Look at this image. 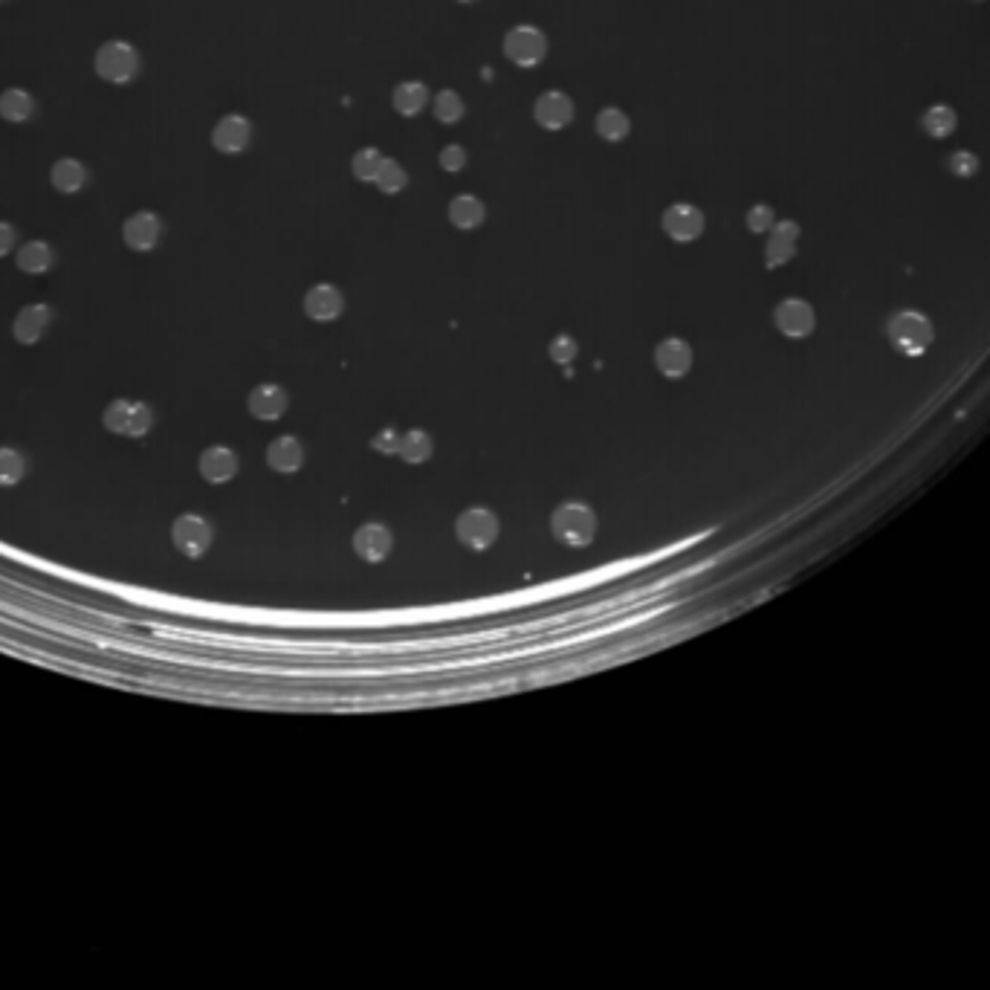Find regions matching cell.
Returning a JSON list of instances; mask_svg holds the SVG:
<instances>
[{
    "label": "cell",
    "instance_id": "1",
    "mask_svg": "<svg viewBox=\"0 0 990 990\" xmlns=\"http://www.w3.org/2000/svg\"><path fill=\"white\" fill-rule=\"evenodd\" d=\"M550 530L559 542L571 545V548H585L594 542V533H597V516L588 504H579V501H568V504H559L553 510V519H550Z\"/></svg>",
    "mask_w": 990,
    "mask_h": 990
},
{
    "label": "cell",
    "instance_id": "2",
    "mask_svg": "<svg viewBox=\"0 0 990 990\" xmlns=\"http://www.w3.org/2000/svg\"><path fill=\"white\" fill-rule=\"evenodd\" d=\"M93 70L102 82L128 84L139 73V55L128 41H108L96 50Z\"/></svg>",
    "mask_w": 990,
    "mask_h": 990
},
{
    "label": "cell",
    "instance_id": "3",
    "mask_svg": "<svg viewBox=\"0 0 990 990\" xmlns=\"http://www.w3.org/2000/svg\"><path fill=\"white\" fill-rule=\"evenodd\" d=\"M105 429L122 438H145L154 426V412L137 400H113L102 414Z\"/></svg>",
    "mask_w": 990,
    "mask_h": 990
},
{
    "label": "cell",
    "instance_id": "4",
    "mask_svg": "<svg viewBox=\"0 0 990 990\" xmlns=\"http://www.w3.org/2000/svg\"><path fill=\"white\" fill-rule=\"evenodd\" d=\"M504 55L516 67H536L548 55V38L545 32L530 24H519L504 35Z\"/></svg>",
    "mask_w": 990,
    "mask_h": 990
},
{
    "label": "cell",
    "instance_id": "5",
    "mask_svg": "<svg viewBox=\"0 0 990 990\" xmlns=\"http://www.w3.org/2000/svg\"><path fill=\"white\" fill-rule=\"evenodd\" d=\"M212 539H215L212 524L206 522L203 516L186 513V516L174 519V524H171V542H174V548L180 550L183 556H189V559H200L206 550L212 548Z\"/></svg>",
    "mask_w": 990,
    "mask_h": 990
},
{
    "label": "cell",
    "instance_id": "6",
    "mask_svg": "<svg viewBox=\"0 0 990 990\" xmlns=\"http://www.w3.org/2000/svg\"><path fill=\"white\" fill-rule=\"evenodd\" d=\"M889 336H892V342H895V348H898L901 354L918 357V354L930 345L933 328H930V322H927L921 313H909L907 310V313H898V316L892 319Z\"/></svg>",
    "mask_w": 990,
    "mask_h": 990
},
{
    "label": "cell",
    "instance_id": "7",
    "mask_svg": "<svg viewBox=\"0 0 990 990\" xmlns=\"http://www.w3.org/2000/svg\"><path fill=\"white\" fill-rule=\"evenodd\" d=\"M458 539L472 550H487L498 539V519L484 507H469L455 522Z\"/></svg>",
    "mask_w": 990,
    "mask_h": 990
},
{
    "label": "cell",
    "instance_id": "8",
    "mask_svg": "<svg viewBox=\"0 0 990 990\" xmlns=\"http://www.w3.org/2000/svg\"><path fill=\"white\" fill-rule=\"evenodd\" d=\"M663 232L678 241V244H689L695 238H701L707 220H704V212L692 203H672L666 212H663V220H660Z\"/></svg>",
    "mask_w": 990,
    "mask_h": 990
},
{
    "label": "cell",
    "instance_id": "9",
    "mask_svg": "<svg viewBox=\"0 0 990 990\" xmlns=\"http://www.w3.org/2000/svg\"><path fill=\"white\" fill-rule=\"evenodd\" d=\"M533 119L545 128V131H562L574 122V102L568 93L562 90H548L536 99L533 105Z\"/></svg>",
    "mask_w": 990,
    "mask_h": 990
},
{
    "label": "cell",
    "instance_id": "10",
    "mask_svg": "<svg viewBox=\"0 0 990 990\" xmlns=\"http://www.w3.org/2000/svg\"><path fill=\"white\" fill-rule=\"evenodd\" d=\"M160 238H163V223L154 212H137L122 226V241L134 252H151L160 244Z\"/></svg>",
    "mask_w": 990,
    "mask_h": 990
},
{
    "label": "cell",
    "instance_id": "11",
    "mask_svg": "<svg viewBox=\"0 0 990 990\" xmlns=\"http://www.w3.org/2000/svg\"><path fill=\"white\" fill-rule=\"evenodd\" d=\"M249 142H252V125L241 113L223 116L212 131V145L220 154H241V151H247Z\"/></svg>",
    "mask_w": 990,
    "mask_h": 990
},
{
    "label": "cell",
    "instance_id": "12",
    "mask_svg": "<svg viewBox=\"0 0 990 990\" xmlns=\"http://www.w3.org/2000/svg\"><path fill=\"white\" fill-rule=\"evenodd\" d=\"M655 365H658V371L666 380L687 377L689 368H692V348H689V342L678 339V336L663 339L658 348H655Z\"/></svg>",
    "mask_w": 990,
    "mask_h": 990
},
{
    "label": "cell",
    "instance_id": "13",
    "mask_svg": "<svg viewBox=\"0 0 990 990\" xmlns=\"http://www.w3.org/2000/svg\"><path fill=\"white\" fill-rule=\"evenodd\" d=\"M391 548H394V536H391V530L385 524L368 522L354 533V550H357L365 562H371V565L388 559Z\"/></svg>",
    "mask_w": 990,
    "mask_h": 990
},
{
    "label": "cell",
    "instance_id": "14",
    "mask_svg": "<svg viewBox=\"0 0 990 990\" xmlns=\"http://www.w3.org/2000/svg\"><path fill=\"white\" fill-rule=\"evenodd\" d=\"M342 310H345V299H342L339 287H333V284H316L304 296V313L316 322H333L342 316Z\"/></svg>",
    "mask_w": 990,
    "mask_h": 990
},
{
    "label": "cell",
    "instance_id": "15",
    "mask_svg": "<svg viewBox=\"0 0 990 990\" xmlns=\"http://www.w3.org/2000/svg\"><path fill=\"white\" fill-rule=\"evenodd\" d=\"M247 406H249V414H252L255 420H278L281 414L287 412L290 397H287V391H284L281 385L264 383V385H255V388L249 391Z\"/></svg>",
    "mask_w": 990,
    "mask_h": 990
},
{
    "label": "cell",
    "instance_id": "16",
    "mask_svg": "<svg viewBox=\"0 0 990 990\" xmlns=\"http://www.w3.org/2000/svg\"><path fill=\"white\" fill-rule=\"evenodd\" d=\"M197 469H200L203 481H209V484H226V481H232L238 475V455L229 446H209L200 455Z\"/></svg>",
    "mask_w": 990,
    "mask_h": 990
},
{
    "label": "cell",
    "instance_id": "17",
    "mask_svg": "<svg viewBox=\"0 0 990 990\" xmlns=\"http://www.w3.org/2000/svg\"><path fill=\"white\" fill-rule=\"evenodd\" d=\"M50 307L47 304H27L18 316H15V322H12V336H15V342L18 345H35V342H41V336L47 333V328H50Z\"/></svg>",
    "mask_w": 990,
    "mask_h": 990
},
{
    "label": "cell",
    "instance_id": "18",
    "mask_svg": "<svg viewBox=\"0 0 990 990\" xmlns=\"http://www.w3.org/2000/svg\"><path fill=\"white\" fill-rule=\"evenodd\" d=\"M776 328L791 339H802L814 330V310L802 299H788L776 307Z\"/></svg>",
    "mask_w": 990,
    "mask_h": 990
},
{
    "label": "cell",
    "instance_id": "19",
    "mask_svg": "<svg viewBox=\"0 0 990 990\" xmlns=\"http://www.w3.org/2000/svg\"><path fill=\"white\" fill-rule=\"evenodd\" d=\"M267 464L273 472H281V475H293L299 472L304 464V446L302 440L293 438V435H281L275 438L270 446H267Z\"/></svg>",
    "mask_w": 990,
    "mask_h": 990
},
{
    "label": "cell",
    "instance_id": "20",
    "mask_svg": "<svg viewBox=\"0 0 990 990\" xmlns=\"http://www.w3.org/2000/svg\"><path fill=\"white\" fill-rule=\"evenodd\" d=\"M797 238H799V226L794 220H782L773 226V235H770L768 249H765V258H768V267H782L785 261L794 258L797 252Z\"/></svg>",
    "mask_w": 990,
    "mask_h": 990
},
{
    "label": "cell",
    "instance_id": "21",
    "mask_svg": "<svg viewBox=\"0 0 990 990\" xmlns=\"http://www.w3.org/2000/svg\"><path fill=\"white\" fill-rule=\"evenodd\" d=\"M484 218H487V209H484V203L475 194H458V197H452V203H449V220L458 229H464V232L478 229L484 223Z\"/></svg>",
    "mask_w": 990,
    "mask_h": 990
},
{
    "label": "cell",
    "instance_id": "22",
    "mask_svg": "<svg viewBox=\"0 0 990 990\" xmlns=\"http://www.w3.org/2000/svg\"><path fill=\"white\" fill-rule=\"evenodd\" d=\"M50 183H53L55 192L61 194L82 192L84 183H87V168H84L79 160H73V157H64V160H58V163L53 165V171H50Z\"/></svg>",
    "mask_w": 990,
    "mask_h": 990
},
{
    "label": "cell",
    "instance_id": "23",
    "mask_svg": "<svg viewBox=\"0 0 990 990\" xmlns=\"http://www.w3.org/2000/svg\"><path fill=\"white\" fill-rule=\"evenodd\" d=\"M55 264V252L47 241H27L18 249V270L27 275H44Z\"/></svg>",
    "mask_w": 990,
    "mask_h": 990
},
{
    "label": "cell",
    "instance_id": "24",
    "mask_svg": "<svg viewBox=\"0 0 990 990\" xmlns=\"http://www.w3.org/2000/svg\"><path fill=\"white\" fill-rule=\"evenodd\" d=\"M429 102V87L423 82H403L394 87L391 105L400 116H417Z\"/></svg>",
    "mask_w": 990,
    "mask_h": 990
},
{
    "label": "cell",
    "instance_id": "25",
    "mask_svg": "<svg viewBox=\"0 0 990 990\" xmlns=\"http://www.w3.org/2000/svg\"><path fill=\"white\" fill-rule=\"evenodd\" d=\"M32 113H35V102H32V96H29L27 90H21V87H9V90L0 93V116H3L6 122L21 125V122H27Z\"/></svg>",
    "mask_w": 990,
    "mask_h": 990
},
{
    "label": "cell",
    "instance_id": "26",
    "mask_svg": "<svg viewBox=\"0 0 990 990\" xmlns=\"http://www.w3.org/2000/svg\"><path fill=\"white\" fill-rule=\"evenodd\" d=\"M956 125H959V116L950 105H933L921 116V128L933 139H947L956 131Z\"/></svg>",
    "mask_w": 990,
    "mask_h": 990
},
{
    "label": "cell",
    "instance_id": "27",
    "mask_svg": "<svg viewBox=\"0 0 990 990\" xmlns=\"http://www.w3.org/2000/svg\"><path fill=\"white\" fill-rule=\"evenodd\" d=\"M629 131H632V122L620 108H603L597 113V134L605 142H623L629 137Z\"/></svg>",
    "mask_w": 990,
    "mask_h": 990
},
{
    "label": "cell",
    "instance_id": "28",
    "mask_svg": "<svg viewBox=\"0 0 990 990\" xmlns=\"http://www.w3.org/2000/svg\"><path fill=\"white\" fill-rule=\"evenodd\" d=\"M432 452H435V443H432V438H429L426 432H420V429H414L409 435H403V438H400V449H397V455H400L406 464H423V461L432 458Z\"/></svg>",
    "mask_w": 990,
    "mask_h": 990
},
{
    "label": "cell",
    "instance_id": "29",
    "mask_svg": "<svg viewBox=\"0 0 990 990\" xmlns=\"http://www.w3.org/2000/svg\"><path fill=\"white\" fill-rule=\"evenodd\" d=\"M27 475V461L18 449L0 446V487H15Z\"/></svg>",
    "mask_w": 990,
    "mask_h": 990
},
{
    "label": "cell",
    "instance_id": "30",
    "mask_svg": "<svg viewBox=\"0 0 990 990\" xmlns=\"http://www.w3.org/2000/svg\"><path fill=\"white\" fill-rule=\"evenodd\" d=\"M432 110H435L438 122H443V125H455V122L464 119V99H461L455 90H440L438 96H435Z\"/></svg>",
    "mask_w": 990,
    "mask_h": 990
},
{
    "label": "cell",
    "instance_id": "31",
    "mask_svg": "<svg viewBox=\"0 0 990 990\" xmlns=\"http://www.w3.org/2000/svg\"><path fill=\"white\" fill-rule=\"evenodd\" d=\"M406 183H409L406 168L397 163V160H388V157H385V163L383 168H380V174H377V180H374V186H377L383 194H397L406 189Z\"/></svg>",
    "mask_w": 990,
    "mask_h": 990
},
{
    "label": "cell",
    "instance_id": "32",
    "mask_svg": "<svg viewBox=\"0 0 990 990\" xmlns=\"http://www.w3.org/2000/svg\"><path fill=\"white\" fill-rule=\"evenodd\" d=\"M383 163L385 157L377 151V148H362V151L354 154L351 168H354V177H357V180H362V183H374L377 174H380V168H383Z\"/></svg>",
    "mask_w": 990,
    "mask_h": 990
},
{
    "label": "cell",
    "instance_id": "33",
    "mask_svg": "<svg viewBox=\"0 0 990 990\" xmlns=\"http://www.w3.org/2000/svg\"><path fill=\"white\" fill-rule=\"evenodd\" d=\"M548 354H550V359L556 362V365H571V362H574V359H577V354H579L577 339H574L571 333H559V336L550 342Z\"/></svg>",
    "mask_w": 990,
    "mask_h": 990
},
{
    "label": "cell",
    "instance_id": "34",
    "mask_svg": "<svg viewBox=\"0 0 990 990\" xmlns=\"http://www.w3.org/2000/svg\"><path fill=\"white\" fill-rule=\"evenodd\" d=\"M947 171L956 174V177H962V180H967V177H973V174L979 171V157H976L973 151H953V154L947 157Z\"/></svg>",
    "mask_w": 990,
    "mask_h": 990
},
{
    "label": "cell",
    "instance_id": "35",
    "mask_svg": "<svg viewBox=\"0 0 990 990\" xmlns=\"http://www.w3.org/2000/svg\"><path fill=\"white\" fill-rule=\"evenodd\" d=\"M773 226H776L773 209L765 206V203H759V206H753V209L747 212V229H750V232L762 235V232H770Z\"/></svg>",
    "mask_w": 990,
    "mask_h": 990
},
{
    "label": "cell",
    "instance_id": "36",
    "mask_svg": "<svg viewBox=\"0 0 990 990\" xmlns=\"http://www.w3.org/2000/svg\"><path fill=\"white\" fill-rule=\"evenodd\" d=\"M464 165H467V151H464L461 145H446V148L440 151V168H443V171L458 174V171H464Z\"/></svg>",
    "mask_w": 990,
    "mask_h": 990
},
{
    "label": "cell",
    "instance_id": "37",
    "mask_svg": "<svg viewBox=\"0 0 990 990\" xmlns=\"http://www.w3.org/2000/svg\"><path fill=\"white\" fill-rule=\"evenodd\" d=\"M371 446L377 449V452H383V455H391V452H397L400 449V435H397V429H383L377 438L371 440Z\"/></svg>",
    "mask_w": 990,
    "mask_h": 990
},
{
    "label": "cell",
    "instance_id": "38",
    "mask_svg": "<svg viewBox=\"0 0 990 990\" xmlns=\"http://www.w3.org/2000/svg\"><path fill=\"white\" fill-rule=\"evenodd\" d=\"M12 247H15V229L6 220H0V258L9 255Z\"/></svg>",
    "mask_w": 990,
    "mask_h": 990
},
{
    "label": "cell",
    "instance_id": "39",
    "mask_svg": "<svg viewBox=\"0 0 990 990\" xmlns=\"http://www.w3.org/2000/svg\"><path fill=\"white\" fill-rule=\"evenodd\" d=\"M461 3H472V0H461Z\"/></svg>",
    "mask_w": 990,
    "mask_h": 990
}]
</instances>
